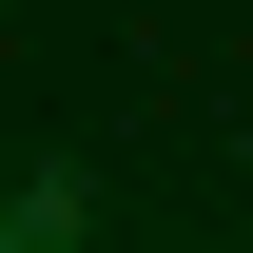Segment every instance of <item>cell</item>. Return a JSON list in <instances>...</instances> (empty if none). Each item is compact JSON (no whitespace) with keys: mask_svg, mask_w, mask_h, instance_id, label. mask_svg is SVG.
<instances>
[{"mask_svg":"<svg viewBox=\"0 0 253 253\" xmlns=\"http://www.w3.org/2000/svg\"><path fill=\"white\" fill-rule=\"evenodd\" d=\"M0 253H78V195H20V214H0Z\"/></svg>","mask_w":253,"mask_h":253,"instance_id":"cell-1","label":"cell"}]
</instances>
